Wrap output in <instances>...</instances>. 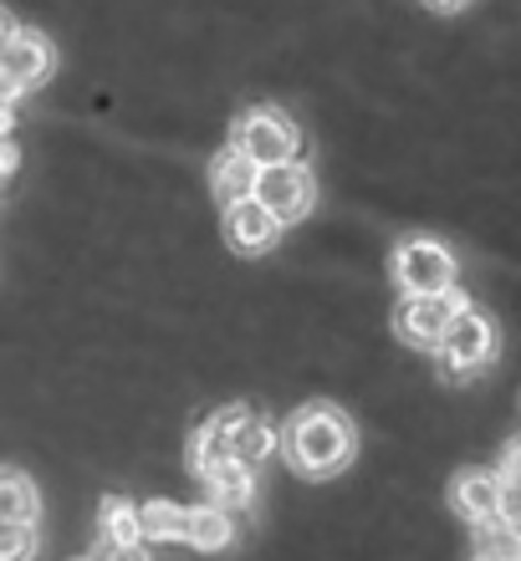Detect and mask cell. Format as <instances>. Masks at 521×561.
I'll use <instances>...</instances> for the list:
<instances>
[{"mask_svg": "<svg viewBox=\"0 0 521 561\" xmlns=\"http://www.w3.org/2000/svg\"><path fill=\"white\" fill-rule=\"evenodd\" d=\"M476 557H486V561H521L517 520H486V526H476Z\"/></svg>", "mask_w": 521, "mask_h": 561, "instance_id": "cell-17", "label": "cell"}, {"mask_svg": "<svg viewBox=\"0 0 521 561\" xmlns=\"http://www.w3.org/2000/svg\"><path fill=\"white\" fill-rule=\"evenodd\" d=\"M15 26H21V21H15V15L5 11V5H0V46L11 42V31H15Z\"/></svg>", "mask_w": 521, "mask_h": 561, "instance_id": "cell-22", "label": "cell"}, {"mask_svg": "<svg viewBox=\"0 0 521 561\" xmlns=\"http://www.w3.org/2000/svg\"><path fill=\"white\" fill-rule=\"evenodd\" d=\"M77 561H92V557H77Z\"/></svg>", "mask_w": 521, "mask_h": 561, "instance_id": "cell-24", "label": "cell"}, {"mask_svg": "<svg viewBox=\"0 0 521 561\" xmlns=\"http://www.w3.org/2000/svg\"><path fill=\"white\" fill-rule=\"evenodd\" d=\"M476 561H486V557H476Z\"/></svg>", "mask_w": 521, "mask_h": 561, "instance_id": "cell-25", "label": "cell"}, {"mask_svg": "<svg viewBox=\"0 0 521 561\" xmlns=\"http://www.w3.org/2000/svg\"><path fill=\"white\" fill-rule=\"evenodd\" d=\"M11 128H15V107L0 98V138H11Z\"/></svg>", "mask_w": 521, "mask_h": 561, "instance_id": "cell-21", "label": "cell"}, {"mask_svg": "<svg viewBox=\"0 0 521 561\" xmlns=\"http://www.w3.org/2000/svg\"><path fill=\"white\" fill-rule=\"evenodd\" d=\"M461 307H471V296H465L461 286H450V291H440V296H409L399 307V337L409 342V347H434Z\"/></svg>", "mask_w": 521, "mask_h": 561, "instance_id": "cell-7", "label": "cell"}, {"mask_svg": "<svg viewBox=\"0 0 521 561\" xmlns=\"http://www.w3.org/2000/svg\"><path fill=\"white\" fill-rule=\"evenodd\" d=\"M394 280L404 296H440L461 280V261L430 236H409L394 251Z\"/></svg>", "mask_w": 521, "mask_h": 561, "instance_id": "cell-4", "label": "cell"}, {"mask_svg": "<svg viewBox=\"0 0 521 561\" xmlns=\"http://www.w3.org/2000/svg\"><path fill=\"white\" fill-rule=\"evenodd\" d=\"M42 516V495L21 470H0V520H26L36 526Z\"/></svg>", "mask_w": 521, "mask_h": 561, "instance_id": "cell-16", "label": "cell"}, {"mask_svg": "<svg viewBox=\"0 0 521 561\" xmlns=\"http://www.w3.org/2000/svg\"><path fill=\"white\" fill-rule=\"evenodd\" d=\"M276 455V424H267L261 414H246L236 428H230V459H240V465H267V459Z\"/></svg>", "mask_w": 521, "mask_h": 561, "instance_id": "cell-14", "label": "cell"}, {"mask_svg": "<svg viewBox=\"0 0 521 561\" xmlns=\"http://www.w3.org/2000/svg\"><path fill=\"white\" fill-rule=\"evenodd\" d=\"M450 511L465 520V526H486V520H501V485L496 474L486 470H461L450 480Z\"/></svg>", "mask_w": 521, "mask_h": 561, "instance_id": "cell-9", "label": "cell"}, {"mask_svg": "<svg viewBox=\"0 0 521 561\" xmlns=\"http://www.w3.org/2000/svg\"><path fill=\"white\" fill-rule=\"evenodd\" d=\"M98 541L103 547H144L138 541V505L128 495H107L98 505Z\"/></svg>", "mask_w": 521, "mask_h": 561, "instance_id": "cell-15", "label": "cell"}, {"mask_svg": "<svg viewBox=\"0 0 521 561\" xmlns=\"http://www.w3.org/2000/svg\"><path fill=\"white\" fill-rule=\"evenodd\" d=\"M184 547H194V551L236 547V516H230L225 505H215V501L184 511Z\"/></svg>", "mask_w": 521, "mask_h": 561, "instance_id": "cell-10", "label": "cell"}, {"mask_svg": "<svg viewBox=\"0 0 521 561\" xmlns=\"http://www.w3.org/2000/svg\"><path fill=\"white\" fill-rule=\"evenodd\" d=\"M184 511L190 505H179V501H149V505H138V541L144 547H174V541H184Z\"/></svg>", "mask_w": 521, "mask_h": 561, "instance_id": "cell-13", "label": "cell"}, {"mask_svg": "<svg viewBox=\"0 0 521 561\" xmlns=\"http://www.w3.org/2000/svg\"><path fill=\"white\" fill-rule=\"evenodd\" d=\"M256 184V163L240 153V148H220L215 153V163H209V194H215V205H236V199H246Z\"/></svg>", "mask_w": 521, "mask_h": 561, "instance_id": "cell-12", "label": "cell"}, {"mask_svg": "<svg viewBox=\"0 0 521 561\" xmlns=\"http://www.w3.org/2000/svg\"><path fill=\"white\" fill-rule=\"evenodd\" d=\"M0 184H5V179H0Z\"/></svg>", "mask_w": 521, "mask_h": 561, "instance_id": "cell-26", "label": "cell"}, {"mask_svg": "<svg viewBox=\"0 0 521 561\" xmlns=\"http://www.w3.org/2000/svg\"><path fill=\"white\" fill-rule=\"evenodd\" d=\"M52 67H57V46L46 42L42 31L15 26L11 42L0 46V98H5V103H15L21 92L42 88L46 77H52Z\"/></svg>", "mask_w": 521, "mask_h": 561, "instance_id": "cell-5", "label": "cell"}, {"mask_svg": "<svg viewBox=\"0 0 521 561\" xmlns=\"http://www.w3.org/2000/svg\"><path fill=\"white\" fill-rule=\"evenodd\" d=\"M434 347H440V368H445L450 383H471L496 357V322L480 307H461Z\"/></svg>", "mask_w": 521, "mask_h": 561, "instance_id": "cell-3", "label": "cell"}, {"mask_svg": "<svg viewBox=\"0 0 521 561\" xmlns=\"http://www.w3.org/2000/svg\"><path fill=\"white\" fill-rule=\"evenodd\" d=\"M424 5H430L434 15H455V11H461V5H465V0H424Z\"/></svg>", "mask_w": 521, "mask_h": 561, "instance_id": "cell-23", "label": "cell"}, {"mask_svg": "<svg viewBox=\"0 0 521 561\" xmlns=\"http://www.w3.org/2000/svg\"><path fill=\"white\" fill-rule=\"evenodd\" d=\"M282 455L286 465L307 480H328V474L348 470L358 455V428L338 403H302L282 428Z\"/></svg>", "mask_w": 521, "mask_h": 561, "instance_id": "cell-1", "label": "cell"}, {"mask_svg": "<svg viewBox=\"0 0 521 561\" xmlns=\"http://www.w3.org/2000/svg\"><path fill=\"white\" fill-rule=\"evenodd\" d=\"M92 561H149V551L144 547H103V541H98Z\"/></svg>", "mask_w": 521, "mask_h": 561, "instance_id": "cell-19", "label": "cell"}, {"mask_svg": "<svg viewBox=\"0 0 521 561\" xmlns=\"http://www.w3.org/2000/svg\"><path fill=\"white\" fill-rule=\"evenodd\" d=\"M230 148H240L256 169L292 163V159H302V128L276 103H251L236 118V128H230Z\"/></svg>", "mask_w": 521, "mask_h": 561, "instance_id": "cell-2", "label": "cell"}, {"mask_svg": "<svg viewBox=\"0 0 521 561\" xmlns=\"http://www.w3.org/2000/svg\"><path fill=\"white\" fill-rule=\"evenodd\" d=\"M15 169H21V148L11 138H0V179H11Z\"/></svg>", "mask_w": 521, "mask_h": 561, "instance_id": "cell-20", "label": "cell"}, {"mask_svg": "<svg viewBox=\"0 0 521 561\" xmlns=\"http://www.w3.org/2000/svg\"><path fill=\"white\" fill-rule=\"evenodd\" d=\"M42 536L26 520H0V561H36Z\"/></svg>", "mask_w": 521, "mask_h": 561, "instance_id": "cell-18", "label": "cell"}, {"mask_svg": "<svg viewBox=\"0 0 521 561\" xmlns=\"http://www.w3.org/2000/svg\"><path fill=\"white\" fill-rule=\"evenodd\" d=\"M286 225L271 215L261 199H236V205H225V245L236 255H267L276 251V240H282Z\"/></svg>", "mask_w": 521, "mask_h": 561, "instance_id": "cell-8", "label": "cell"}, {"mask_svg": "<svg viewBox=\"0 0 521 561\" xmlns=\"http://www.w3.org/2000/svg\"><path fill=\"white\" fill-rule=\"evenodd\" d=\"M200 480H205L209 501L225 505V511H230V505H236V511H246V505L256 501V470H251V465H240V459H220V465H209Z\"/></svg>", "mask_w": 521, "mask_h": 561, "instance_id": "cell-11", "label": "cell"}, {"mask_svg": "<svg viewBox=\"0 0 521 561\" xmlns=\"http://www.w3.org/2000/svg\"><path fill=\"white\" fill-rule=\"evenodd\" d=\"M251 199H261V205H267L276 220L292 225V220H302V215L317 205V179H313V169H307L302 159L267 163V169H256Z\"/></svg>", "mask_w": 521, "mask_h": 561, "instance_id": "cell-6", "label": "cell"}]
</instances>
